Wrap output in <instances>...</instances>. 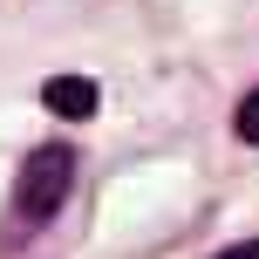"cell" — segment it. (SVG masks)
<instances>
[{
  "label": "cell",
  "mask_w": 259,
  "mask_h": 259,
  "mask_svg": "<svg viewBox=\"0 0 259 259\" xmlns=\"http://www.w3.org/2000/svg\"><path fill=\"white\" fill-rule=\"evenodd\" d=\"M68 178H75V157L62 150V143H41L34 157L21 164V184H14V211L21 219H55V205L68 198Z\"/></svg>",
  "instance_id": "obj_1"
},
{
  "label": "cell",
  "mask_w": 259,
  "mask_h": 259,
  "mask_svg": "<svg viewBox=\"0 0 259 259\" xmlns=\"http://www.w3.org/2000/svg\"><path fill=\"white\" fill-rule=\"evenodd\" d=\"M232 123H239V137H246V143H259V89L239 103V116H232Z\"/></svg>",
  "instance_id": "obj_3"
},
{
  "label": "cell",
  "mask_w": 259,
  "mask_h": 259,
  "mask_svg": "<svg viewBox=\"0 0 259 259\" xmlns=\"http://www.w3.org/2000/svg\"><path fill=\"white\" fill-rule=\"evenodd\" d=\"M219 259H259V239H246V246H232V252H219Z\"/></svg>",
  "instance_id": "obj_4"
},
{
  "label": "cell",
  "mask_w": 259,
  "mask_h": 259,
  "mask_svg": "<svg viewBox=\"0 0 259 259\" xmlns=\"http://www.w3.org/2000/svg\"><path fill=\"white\" fill-rule=\"evenodd\" d=\"M41 103H48L55 116H68V123H89L96 116V82L89 75H55L48 89H41Z\"/></svg>",
  "instance_id": "obj_2"
}]
</instances>
